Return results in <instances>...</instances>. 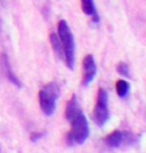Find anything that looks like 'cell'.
Returning a JSON list of instances; mask_svg holds the SVG:
<instances>
[{"label":"cell","instance_id":"cell-4","mask_svg":"<svg viewBox=\"0 0 146 153\" xmlns=\"http://www.w3.org/2000/svg\"><path fill=\"white\" fill-rule=\"evenodd\" d=\"M93 121L98 127H104L105 123L110 119V111H108V94L106 89L99 88L97 91V100H96L95 108L93 111Z\"/></svg>","mask_w":146,"mask_h":153},{"label":"cell","instance_id":"cell-12","mask_svg":"<svg viewBox=\"0 0 146 153\" xmlns=\"http://www.w3.org/2000/svg\"><path fill=\"white\" fill-rule=\"evenodd\" d=\"M44 133H32L30 140H31V142H37V140H39L41 137H44Z\"/></svg>","mask_w":146,"mask_h":153},{"label":"cell","instance_id":"cell-13","mask_svg":"<svg viewBox=\"0 0 146 153\" xmlns=\"http://www.w3.org/2000/svg\"><path fill=\"white\" fill-rule=\"evenodd\" d=\"M0 151H1V147H0Z\"/></svg>","mask_w":146,"mask_h":153},{"label":"cell","instance_id":"cell-9","mask_svg":"<svg viewBox=\"0 0 146 153\" xmlns=\"http://www.w3.org/2000/svg\"><path fill=\"white\" fill-rule=\"evenodd\" d=\"M49 39H50V44L51 47H53V51L54 53L57 55L58 58L63 59L64 61V54H63V48H62V45H61V41H59V38L56 33H50L49 36Z\"/></svg>","mask_w":146,"mask_h":153},{"label":"cell","instance_id":"cell-10","mask_svg":"<svg viewBox=\"0 0 146 153\" xmlns=\"http://www.w3.org/2000/svg\"><path fill=\"white\" fill-rule=\"evenodd\" d=\"M115 89H116V94L119 97L121 98H125L126 96L128 95L129 93V89H130V85L126 81V80H118L116 83H115Z\"/></svg>","mask_w":146,"mask_h":153},{"label":"cell","instance_id":"cell-6","mask_svg":"<svg viewBox=\"0 0 146 153\" xmlns=\"http://www.w3.org/2000/svg\"><path fill=\"white\" fill-rule=\"evenodd\" d=\"M83 68V76H82V86L87 87L93 82V80L95 79V76L97 73V65H96L95 58L91 54L86 55L82 62Z\"/></svg>","mask_w":146,"mask_h":153},{"label":"cell","instance_id":"cell-11","mask_svg":"<svg viewBox=\"0 0 146 153\" xmlns=\"http://www.w3.org/2000/svg\"><path fill=\"white\" fill-rule=\"evenodd\" d=\"M116 71H118L119 74H121V76H125V78H128V79L131 78L130 69H129L128 64H126L125 62H120V63L116 64Z\"/></svg>","mask_w":146,"mask_h":153},{"label":"cell","instance_id":"cell-7","mask_svg":"<svg viewBox=\"0 0 146 153\" xmlns=\"http://www.w3.org/2000/svg\"><path fill=\"white\" fill-rule=\"evenodd\" d=\"M1 62H2V68H4V70H5L7 79L13 83L15 87L22 88V82L19 81V79L16 76V74H15V73L13 72V70H12V66H10V63H9V59H8V57H7V55L5 54V53L1 55Z\"/></svg>","mask_w":146,"mask_h":153},{"label":"cell","instance_id":"cell-2","mask_svg":"<svg viewBox=\"0 0 146 153\" xmlns=\"http://www.w3.org/2000/svg\"><path fill=\"white\" fill-rule=\"evenodd\" d=\"M58 38L61 41V45L63 48L64 61L69 70H73L76 65V44H74V37L71 31L70 26L65 19H61L58 22Z\"/></svg>","mask_w":146,"mask_h":153},{"label":"cell","instance_id":"cell-5","mask_svg":"<svg viewBox=\"0 0 146 153\" xmlns=\"http://www.w3.org/2000/svg\"><path fill=\"white\" fill-rule=\"evenodd\" d=\"M135 142V137L131 133L114 130L104 138L105 145L110 149H119L121 146H127Z\"/></svg>","mask_w":146,"mask_h":153},{"label":"cell","instance_id":"cell-1","mask_svg":"<svg viewBox=\"0 0 146 153\" xmlns=\"http://www.w3.org/2000/svg\"><path fill=\"white\" fill-rule=\"evenodd\" d=\"M65 119L70 123V130L66 135L67 145H82L89 137V125L76 95L72 96L66 104Z\"/></svg>","mask_w":146,"mask_h":153},{"label":"cell","instance_id":"cell-8","mask_svg":"<svg viewBox=\"0 0 146 153\" xmlns=\"http://www.w3.org/2000/svg\"><path fill=\"white\" fill-rule=\"evenodd\" d=\"M81 9L87 16H90L93 19L94 23L99 22V17H98V14L96 10L94 0H81Z\"/></svg>","mask_w":146,"mask_h":153},{"label":"cell","instance_id":"cell-3","mask_svg":"<svg viewBox=\"0 0 146 153\" xmlns=\"http://www.w3.org/2000/svg\"><path fill=\"white\" fill-rule=\"evenodd\" d=\"M61 95L59 85L55 81L47 83L42 89L39 91V104L41 111L44 115L51 117L55 113L56 110V103Z\"/></svg>","mask_w":146,"mask_h":153}]
</instances>
